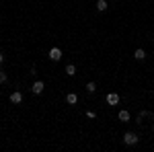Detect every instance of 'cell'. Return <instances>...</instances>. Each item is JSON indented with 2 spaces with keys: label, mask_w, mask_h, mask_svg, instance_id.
Returning <instances> with one entry per match:
<instances>
[{
  "label": "cell",
  "mask_w": 154,
  "mask_h": 152,
  "mask_svg": "<svg viewBox=\"0 0 154 152\" xmlns=\"http://www.w3.org/2000/svg\"><path fill=\"white\" fill-rule=\"evenodd\" d=\"M66 74H68V76H76V66H74V64H68V66H66Z\"/></svg>",
  "instance_id": "10"
},
{
  "label": "cell",
  "mask_w": 154,
  "mask_h": 152,
  "mask_svg": "<svg viewBox=\"0 0 154 152\" xmlns=\"http://www.w3.org/2000/svg\"><path fill=\"white\" fill-rule=\"evenodd\" d=\"M117 119H119V121H123V123L130 121V111H128V109H121V111L117 113Z\"/></svg>",
  "instance_id": "6"
},
{
  "label": "cell",
  "mask_w": 154,
  "mask_h": 152,
  "mask_svg": "<svg viewBox=\"0 0 154 152\" xmlns=\"http://www.w3.org/2000/svg\"><path fill=\"white\" fill-rule=\"evenodd\" d=\"M4 64V54H0V66Z\"/></svg>",
  "instance_id": "14"
},
{
  "label": "cell",
  "mask_w": 154,
  "mask_h": 152,
  "mask_svg": "<svg viewBox=\"0 0 154 152\" xmlns=\"http://www.w3.org/2000/svg\"><path fill=\"white\" fill-rule=\"evenodd\" d=\"M48 58L51 60V62H60V60L64 58V54H62V49H60V47H51V49L48 51Z\"/></svg>",
  "instance_id": "2"
},
{
  "label": "cell",
  "mask_w": 154,
  "mask_h": 152,
  "mask_svg": "<svg viewBox=\"0 0 154 152\" xmlns=\"http://www.w3.org/2000/svg\"><path fill=\"white\" fill-rule=\"evenodd\" d=\"M105 101H107V105H109V107H115V105H119V101H121V99H119L117 93H109L105 97Z\"/></svg>",
  "instance_id": "3"
},
{
  "label": "cell",
  "mask_w": 154,
  "mask_h": 152,
  "mask_svg": "<svg viewBox=\"0 0 154 152\" xmlns=\"http://www.w3.org/2000/svg\"><path fill=\"white\" fill-rule=\"evenodd\" d=\"M86 117H88V119H95L97 113H95V111H86Z\"/></svg>",
  "instance_id": "13"
},
{
  "label": "cell",
  "mask_w": 154,
  "mask_h": 152,
  "mask_svg": "<svg viewBox=\"0 0 154 152\" xmlns=\"http://www.w3.org/2000/svg\"><path fill=\"white\" fill-rule=\"evenodd\" d=\"M43 88H45L43 80H35V82H33V86H31V93H33V95H41V93H43Z\"/></svg>",
  "instance_id": "4"
},
{
  "label": "cell",
  "mask_w": 154,
  "mask_h": 152,
  "mask_svg": "<svg viewBox=\"0 0 154 152\" xmlns=\"http://www.w3.org/2000/svg\"><path fill=\"white\" fill-rule=\"evenodd\" d=\"M6 80H8V76H6V72H2V70H0V84H4Z\"/></svg>",
  "instance_id": "12"
},
{
  "label": "cell",
  "mask_w": 154,
  "mask_h": 152,
  "mask_svg": "<svg viewBox=\"0 0 154 152\" xmlns=\"http://www.w3.org/2000/svg\"><path fill=\"white\" fill-rule=\"evenodd\" d=\"M11 103H12V105H21V103H23V93L14 91V93L11 95Z\"/></svg>",
  "instance_id": "5"
},
{
  "label": "cell",
  "mask_w": 154,
  "mask_h": 152,
  "mask_svg": "<svg viewBox=\"0 0 154 152\" xmlns=\"http://www.w3.org/2000/svg\"><path fill=\"white\" fill-rule=\"evenodd\" d=\"M66 103H68V105H76V103H78V95L76 93H68L66 95Z\"/></svg>",
  "instance_id": "7"
},
{
  "label": "cell",
  "mask_w": 154,
  "mask_h": 152,
  "mask_svg": "<svg viewBox=\"0 0 154 152\" xmlns=\"http://www.w3.org/2000/svg\"><path fill=\"white\" fill-rule=\"evenodd\" d=\"M138 142H140V138H138L136 132H125V134H123V144H125V146H136Z\"/></svg>",
  "instance_id": "1"
},
{
  "label": "cell",
  "mask_w": 154,
  "mask_h": 152,
  "mask_svg": "<svg viewBox=\"0 0 154 152\" xmlns=\"http://www.w3.org/2000/svg\"><path fill=\"white\" fill-rule=\"evenodd\" d=\"M86 91H88V93H95L97 91V82H93V80L86 82Z\"/></svg>",
  "instance_id": "11"
},
{
  "label": "cell",
  "mask_w": 154,
  "mask_h": 152,
  "mask_svg": "<svg viewBox=\"0 0 154 152\" xmlns=\"http://www.w3.org/2000/svg\"><path fill=\"white\" fill-rule=\"evenodd\" d=\"M95 6H97V11H99V12H105L107 11V2H105V0H97Z\"/></svg>",
  "instance_id": "9"
},
{
  "label": "cell",
  "mask_w": 154,
  "mask_h": 152,
  "mask_svg": "<svg viewBox=\"0 0 154 152\" xmlns=\"http://www.w3.org/2000/svg\"><path fill=\"white\" fill-rule=\"evenodd\" d=\"M134 58H136V60H140V62H142V60H146V51H144L142 47H138V49L134 51Z\"/></svg>",
  "instance_id": "8"
}]
</instances>
